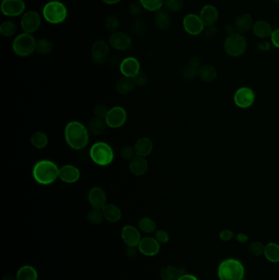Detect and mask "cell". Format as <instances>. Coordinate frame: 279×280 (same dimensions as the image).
I'll return each mask as SVG.
<instances>
[{
	"label": "cell",
	"instance_id": "cell-1",
	"mask_svg": "<svg viewBox=\"0 0 279 280\" xmlns=\"http://www.w3.org/2000/svg\"><path fill=\"white\" fill-rule=\"evenodd\" d=\"M65 139L69 147L75 150H81L90 141L89 130L82 123L73 120L66 125Z\"/></svg>",
	"mask_w": 279,
	"mask_h": 280
},
{
	"label": "cell",
	"instance_id": "cell-2",
	"mask_svg": "<svg viewBox=\"0 0 279 280\" xmlns=\"http://www.w3.org/2000/svg\"><path fill=\"white\" fill-rule=\"evenodd\" d=\"M32 175L40 185H49L59 177V168L52 161H39L33 167Z\"/></svg>",
	"mask_w": 279,
	"mask_h": 280
},
{
	"label": "cell",
	"instance_id": "cell-3",
	"mask_svg": "<svg viewBox=\"0 0 279 280\" xmlns=\"http://www.w3.org/2000/svg\"><path fill=\"white\" fill-rule=\"evenodd\" d=\"M244 275V266L236 259L223 260L218 268V276L220 280H242Z\"/></svg>",
	"mask_w": 279,
	"mask_h": 280
},
{
	"label": "cell",
	"instance_id": "cell-4",
	"mask_svg": "<svg viewBox=\"0 0 279 280\" xmlns=\"http://www.w3.org/2000/svg\"><path fill=\"white\" fill-rule=\"evenodd\" d=\"M68 10L67 6L60 1L52 0L43 8V16L47 23L54 25L63 23L67 19Z\"/></svg>",
	"mask_w": 279,
	"mask_h": 280
},
{
	"label": "cell",
	"instance_id": "cell-5",
	"mask_svg": "<svg viewBox=\"0 0 279 280\" xmlns=\"http://www.w3.org/2000/svg\"><path fill=\"white\" fill-rule=\"evenodd\" d=\"M90 155L93 162L100 166L110 165L115 157L113 148L104 142L94 143L90 148Z\"/></svg>",
	"mask_w": 279,
	"mask_h": 280
},
{
	"label": "cell",
	"instance_id": "cell-6",
	"mask_svg": "<svg viewBox=\"0 0 279 280\" xmlns=\"http://www.w3.org/2000/svg\"><path fill=\"white\" fill-rule=\"evenodd\" d=\"M247 41L244 35L234 33L228 35L224 42V49L228 55L232 58H237L244 54L247 50Z\"/></svg>",
	"mask_w": 279,
	"mask_h": 280
},
{
	"label": "cell",
	"instance_id": "cell-7",
	"mask_svg": "<svg viewBox=\"0 0 279 280\" xmlns=\"http://www.w3.org/2000/svg\"><path fill=\"white\" fill-rule=\"evenodd\" d=\"M36 41L31 34L23 33L14 39L13 50L19 57H28L36 48Z\"/></svg>",
	"mask_w": 279,
	"mask_h": 280
},
{
	"label": "cell",
	"instance_id": "cell-8",
	"mask_svg": "<svg viewBox=\"0 0 279 280\" xmlns=\"http://www.w3.org/2000/svg\"><path fill=\"white\" fill-rule=\"evenodd\" d=\"M183 26L188 35L197 36L204 31L205 25L199 15L188 13L183 20Z\"/></svg>",
	"mask_w": 279,
	"mask_h": 280
},
{
	"label": "cell",
	"instance_id": "cell-9",
	"mask_svg": "<svg viewBox=\"0 0 279 280\" xmlns=\"http://www.w3.org/2000/svg\"><path fill=\"white\" fill-rule=\"evenodd\" d=\"M41 25V18L36 11H28L21 19V26L23 31L28 34L36 32Z\"/></svg>",
	"mask_w": 279,
	"mask_h": 280
},
{
	"label": "cell",
	"instance_id": "cell-10",
	"mask_svg": "<svg viewBox=\"0 0 279 280\" xmlns=\"http://www.w3.org/2000/svg\"><path fill=\"white\" fill-rule=\"evenodd\" d=\"M127 120V113L125 108L120 106H116L110 109L107 113V117L105 119L108 127L116 129L120 128L125 124Z\"/></svg>",
	"mask_w": 279,
	"mask_h": 280
},
{
	"label": "cell",
	"instance_id": "cell-11",
	"mask_svg": "<svg viewBox=\"0 0 279 280\" xmlns=\"http://www.w3.org/2000/svg\"><path fill=\"white\" fill-rule=\"evenodd\" d=\"M109 54V45L105 40H97L93 44L91 55L94 63L103 64L108 60Z\"/></svg>",
	"mask_w": 279,
	"mask_h": 280
},
{
	"label": "cell",
	"instance_id": "cell-12",
	"mask_svg": "<svg viewBox=\"0 0 279 280\" xmlns=\"http://www.w3.org/2000/svg\"><path fill=\"white\" fill-rule=\"evenodd\" d=\"M25 10V3L23 0H4L1 2V11L7 17H18Z\"/></svg>",
	"mask_w": 279,
	"mask_h": 280
},
{
	"label": "cell",
	"instance_id": "cell-13",
	"mask_svg": "<svg viewBox=\"0 0 279 280\" xmlns=\"http://www.w3.org/2000/svg\"><path fill=\"white\" fill-rule=\"evenodd\" d=\"M255 94L250 88L242 87L234 94L235 104L240 108H248L254 103Z\"/></svg>",
	"mask_w": 279,
	"mask_h": 280
},
{
	"label": "cell",
	"instance_id": "cell-14",
	"mask_svg": "<svg viewBox=\"0 0 279 280\" xmlns=\"http://www.w3.org/2000/svg\"><path fill=\"white\" fill-rule=\"evenodd\" d=\"M131 44L132 40L130 35L121 31L113 33L109 38V45L116 50H127L131 46Z\"/></svg>",
	"mask_w": 279,
	"mask_h": 280
},
{
	"label": "cell",
	"instance_id": "cell-15",
	"mask_svg": "<svg viewBox=\"0 0 279 280\" xmlns=\"http://www.w3.org/2000/svg\"><path fill=\"white\" fill-rule=\"evenodd\" d=\"M138 248L142 255L147 256V257H154L159 253L161 246H160L159 242L156 238L146 237L141 239Z\"/></svg>",
	"mask_w": 279,
	"mask_h": 280
},
{
	"label": "cell",
	"instance_id": "cell-16",
	"mask_svg": "<svg viewBox=\"0 0 279 280\" xmlns=\"http://www.w3.org/2000/svg\"><path fill=\"white\" fill-rule=\"evenodd\" d=\"M254 20L252 16L248 13H240L235 18L233 22L236 31L239 34L244 35L252 30L254 25Z\"/></svg>",
	"mask_w": 279,
	"mask_h": 280
},
{
	"label": "cell",
	"instance_id": "cell-17",
	"mask_svg": "<svg viewBox=\"0 0 279 280\" xmlns=\"http://www.w3.org/2000/svg\"><path fill=\"white\" fill-rule=\"evenodd\" d=\"M200 18L202 19V23L206 26H211L216 25L217 22L219 20V13L218 8L212 4H207L203 6L200 11Z\"/></svg>",
	"mask_w": 279,
	"mask_h": 280
},
{
	"label": "cell",
	"instance_id": "cell-18",
	"mask_svg": "<svg viewBox=\"0 0 279 280\" xmlns=\"http://www.w3.org/2000/svg\"><path fill=\"white\" fill-rule=\"evenodd\" d=\"M121 238L128 247H137L141 241L140 231L133 225H126L123 228Z\"/></svg>",
	"mask_w": 279,
	"mask_h": 280
},
{
	"label": "cell",
	"instance_id": "cell-19",
	"mask_svg": "<svg viewBox=\"0 0 279 280\" xmlns=\"http://www.w3.org/2000/svg\"><path fill=\"white\" fill-rule=\"evenodd\" d=\"M120 70L125 77L134 78L140 72V62L134 57L125 58L120 63Z\"/></svg>",
	"mask_w": 279,
	"mask_h": 280
},
{
	"label": "cell",
	"instance_id": "cell-20",
	"mask_svg": "<svg viewBox=\"0 0 279 280\" xmlns=\"http://www.w3.org/2000/svg\"><path fill=\"white\" fill-rule=\"evenodd\" d=\"M88 198L90 205L96 209H102L107 202V196L104 190L97 186L90 189Z\"/></svg>",
	"mask_w": 279,
	"mask_h": 280
},
{
	"label": "cell",
	"instance_id": "cell-21",
	"mask_svg": "<svg viewBox=\"0 0 279 280\" xmlns=\"http://www.w3.org/2000/svg\"><path fill=\"white\" fill-rule=\"evenodd\" d=\"M80 172L77 167L72 165H63L59 169V179L67 184H73L79 180Z\"/></svg>",
	"mask_w": 279,
	"mask_h": 280
},
{
	"label": "cell",
	"instance_id": "cell-22",
	"mask_svg": "<svg viewBox=\"0 0 279 280\" xmlns=\"http://www.w3.org/2000/svg\"><path fill=\"white\" fill-rule=\"evenodd\" d=\"M154 24L159 30H168L172 24V19L170 13L164 8L157 11L154 14Z\"/></svg>",
	"mask_w": 279,
	"mask_h": 280
},
{
	"label": "cell",
	"instance_id": "cell-23",
	"mask_svg": "<svg viewBox=\"0 0 279 280\" xmlns=\"http://www.w3.org/2000/svg\"><path fill=\"white\" fill-rule=\"evenodd\" d=\"M252 31L257 38L259 39H267L270 37L274 29L272 27L271 24L264 20L256 21L254 23Z\"/></svg>",
	"mask_w": 279,
	"mask_h": 280
},
{
	"label": "cell",
	"instance_id": "cell-24",
	"mask_svg": "<svg viewBox=\"0 0 279 280\" xmlns=\"http://www.w3.org/2000/svg\"><path fill=\"white\" fill-rule=\"evenodd\" d=\"M129 168L133 175L141 176L147 173L148 170V163L143 157L136 156L130 161Z\"/></svg>",
	"mask_w": 279,
	"mask_h": 280
},
{
	"label": "cell",
	"instance_id": "cell-25",
	"mask_svg": "<svg viewBox=\"0 0 279 280\" xmlns=\"http://www.w3.org/2000/svg\"><path fill=\"white\" fill-rule=\"evenodd\" d=\"M135 153L140 157H147L152 153L153 150V143L152 140L147 137L141 138L135 143Z\"/></svg>",
	"mask_w": 279,
	"mask_h": 280
},
{
	"label": "cell",
	"instance_id": "cell-26",
	"mask_svg": "<svg viewBox=\"0 0 279 280\" xmlns=\"http://www.w3.org/2000/svg\"><path fill=\"white\" fill-rule=\"evenodd\" d=\"M186 274L185 268L166 266L161 270L162 280H178L182 275Z\"/></svg>",
	"mask_w": 279,
	"mask_h": 280
},
{
	"label": "cell",
	"instance_id": "cell-27",
	"mask_svg": "<svg viewBox=\"0 0 279 280\" xmlns=\"http://www.w3.org/2000/svg\"><path fill=\"white\" fill-rule=\"evenodd\" d=\"M102 211L105 220L109 222H117L121 218V210L114 204H106L102 208Z\"/></svg>",
	"mask_w": 279,
	"mask_h": 280
},
{
	"label": "cell",
	"instance_id": "cell-28",
	"mask_svg": "<svg viewBox=\"0 0 279 280\" xmlns=\"http://www.w3.org/2000/svg\"><path fill=\"white\" fill-rule=\"evenodd\" d=\"M218 72L214 66L206 64L202 65L198 70V76L204 82H212L217 78Z\"/></svg>",
	"mask_w": 279,
	"mask_h": 280
},
{
	"label": "cell",
	"instance_id": "cell-29",
	"mask_svg": "<svg viewBox=\"0 0 279 280\" xmlns=\"http://www.w3.org/2000/svg\"><path fill=\"white\" fill-rule=\"evenodd\" d=\"M135 84L133 80V78L123 77L120 78V80H117V82L116 84V90L120 94L122 95H126L129 94L130 93L132 92L135 89Z\"/></svg>",
	"mask_w": 279,
	"mask_h": 280
},
{
	"label": "cell",
	"instance_id": "cell-30",
	"mask_svg": "<svg viewBox=\"0 0 279 280\" xmlns=\"http://www.w3.org/2000/svg\"><path fill=\"white\" fill-rule=\"evenodd\" d=\"M107 126V123L104 119L94 117L89 121L88 130L93 135H100L104 132Z\"/></svg>",
	"mask_w": 279,
	"mask_h": 280
},
{
	"label": "cell",
	"instance_id": "cell-31",
	"mask_svg": "<svg viewBox=\"0 0 279 280\" xmlns=\"http://www.w3.org/2000/svg\"><path fill=\"white\" fill-rule=\"evenodd\" d=\"M16 277L18 280H37V270L30 265H24L18 270Z\"/></svg>",
	"mask_w": 279,
	"mask_h": 280
},
{
	"label": "cell",
	"instance_id": "cell-32",
	"mask_svg": "<svg viewBox=\"0 0 279 280\" xmlns=\"http://www.w3.org/2000/svg\"><path fill=\"white\" fill-rule=\"evenodd\" d=\"M264 255L270 262H279V245L275 243H269L265 245Z\"/></svg>",
	"mask_w": 279,
	"mask_h": 280
},
{
	"label": "cell",
	"instance_id": "cell-33",
	"mask_svg": "<svg viewBox=\"0 0 279 280\" xmlns=\"http://www.w3.org/2000/svg\"><path fill=\"white\" fill-rule=\"evenodd\" d=\"M30 143L35 148L42 149L45 148L48 143V138L46 134L41 131L35 132L30 137Z\"/></svg>",
	"mask_w": 279,
	"mask_h": 280
},
{
	"label": "cell",
	"instance_id": "cell-34",
	"mask_svg": "<svg viewBox=\"0 0 279 280\" xmlns=\"http://www.w3.org/2000/svg\"><path fill=\"white\" fill-rule=\"evenodd\" d=\"M53 50V44L51 40L46 38H42L36 41L35 51L41 55H47Z\"/></svg>",
	"mask_w": 279,
	"mask_h": 280
},
{
	"label": "cell",
	"instance_id": "cell-35",
	"mask_svg": "<svg viewBox=\"0 0 279 280\" xmlns=\"http://www.w3.org/2000/svg\"><path fill=\"white\" fill-rule=\"evenodd\" d=\"M131 30L135 36L142 37L147 32V23L141 18H138L134 21L131 25Z\"/></svg>",
	"mask_w": 279,
	"mask_h": 280
},
{
	"label": "cell",
	"instance_id": "cell-36",
	"mask_svg": "<svg viewBox=\"0 0 279 280\" xmlns=\"http://www.w3.org/2000/svg\"><path fill=\"white\" fill-rule=\"evenodd\" d=\"M184 0H164V9L169 13H180L184 8Z\"/></svg>",
	"mask_w": 279,
	"mask_h": 280
},
{
	"label": "cell",
	"instance_id": "cell-37",
	"mask_svg": "<svg viewBox=\"0 0 279 280\" xmlns=\"http://www.w3.org/2000/svg\"><path fill=\"white\" fill-rule=\"evenodd\" d=\"M18 26L12 21L3 22L0 25V33L5 37H11L17 33Z\"/></svg>",
	"mask_w": 279,
	"mask_h": 280
},
{
	"label": "cell",
	"instance_id": "cell-38",
	"mask_svg": "<svg viewBox=\"0 0 279 280\" xmlns=\"http://www.w3.org/2000/svg\"><path fill=\"white\" fill-rule=\"evenodd\" d=\"M139 227L146 233H152L157 230L156 222L150 217L142 218L139 222Z\"/></svg>",
	"mask_w": 279,
	"mask_h": 280
},
{
	"label": "cell",
	"instance_id": "cell-39",
	"mask_svg": "<svg viewBox=\"0 0 279 280\" xmlns=\"http://www.w3.org/2000/svg\"><path fill=\"white\" fill-rule=\"evenodd\" d=\"M140 2L144 9L156 13L164 6V0H140Z\"/></svg>",
	"mask_w": 279,
	"mask_h": 280
},
{
	"label": "cell",
	"instance_id": "cell-40",
	"mask_svg": "<svg viewBox=\"0 0 279 280\" xmlns=\"http://www.w3.org/2000/svg\"><path fill=\"white\" fill-rule=\"evenodd\" d=\"M120 19L115 15L109 16L105 20V28L108 32L113 34L117 31L118 28L120 27Z\"/></svg>",
	"mask_w": 279,
	"mask_h": 280
},
{
	"label": "cell",
	"instance_id": "cell-41",
	"mask_svg": "<svg viewBox=\"0 0 279 280\" xmlns=\"http://www.w3.org/2000/svg\"><path fill=\"white\" fill-rule=\"evenodd\" d=\"M87 219L91 225H99L102 222V220H104L102 209L93 208L92 210L88 213Z\"/></svg>",
	"mask_w": 279,
	"mask_h": 280
},
{
	"label": "cell",
	"instance_id": "cell-42",
	"mask_svg": "<svg viewBox=\"0 0 279 280\" xmlns=\"http://www.w3.org/2000/svg\"><path fill=\"white\" fill-rule=\"evenodd\" d=\"M144 8L142 7V4L140 3V1H135L133 2L129 7V12H130V15L132 16L133 18H140L143 13Z\"/></svg>",
	"mask_w": 279,
	"mask_h": 280
},
{
	"label": "cell",
	"instance_id": "cell-43",
	"mask_svg": "<svg viewBox=\"0 0 279 280\" xmlns=\"http://www.w3.org/2000/svg\"><path fill=\"white\" fill-rule=\"evenodd\" d=\"M264 248H265V246L261 242L256 241V242H253L250 244L248 250L252 256L259 257L262 254H264Z\"/></svg>",
	"mask_w": 279,
	"mask_h": 280
},
{
	"label": "cell",
	"instance_id": "cell-44",
	"mask_svg": "<svg viewBox=\"0 0 279 280\" xmlns=\"http://www.w3.org/2000/svg\"><path fill=\"white\" fill-rule=\"evenodd\" d=\"M135 147L132 146L125 145L120 149V157L125 161H131L133 158L136 157Z\"/></svg>",
	"mask_w": 279,
	"mask_h": 280
},
{
	"label": "cell",
	"instance_id": "cell-45",
	"mask_svg": "<svg viewBox=\"0 0 279 280\" xmlns=\"http://www.w3.org/2000/svg\"><path fill=\"white\" fill-rule=\"evenodd\" d=\"M110 109L107 108V106L102 103L97 104L93 108V113H94L95 117L100 118V119H106L107 113L109 112Z\"/></svg>",
	"mask_w": 279,
	"mask_h": 280
},
{
	"label": "cell",
	"instance_id": "cell-46",
	"mask_svg": "<svg viewBox=\"0 0 279 280\" xmlns=\"http://www.w3.org/2000/svg\"><path fill=\"white\" fill-rule=\"evenodd\" d=\"M133 80L135 82V85H137L139 87H143L145 85H147L149 78L146 73L140 71L133 78Z\"/></svg>",
	"mask_w": 279,
	"mask_h": 280
},
{
	"label": "cell",
	"instance_id": "cell-47",
	"mask_svg": "<svg viewBox=\"0 0 279 280\" xmlns=\"http://www.w3.org/2000/svg\"><path fill=\"white\" fill-rule=\"evenodd\" d=\"M202 34L204 35V37L207 38L208 40L214 39L215 36L218 35V27H217L216 25L206 26Z\"/></svg>",
	"mask_w": 279,
	"mask_h": 280
},
{
	"label": "cell",
	"instance_id": "cell-48",
	"mask_svg": "<svg viewBox=\"0 0 279 280\" xmlns=\"http://www.w3.org/2000/svg\"><path fill=\"white\" fill-rule=\"evenodd\" d=\"M155 238L157 239L160 243H167L170 240V235L169 233L164 230H158L156 231Z\"/></svg>",
	"mask_w": 279,
	"mask_h": 280
},
{
	"label": "cell",
	"instance_id": "cell-49",
	"mask_svg": "<svg viewBox=\"0 0 279 280\" xmlns=\"http://www.w3.org/2000/svg\"><path fill=\"white\" fill-rule=\"evenodd\" d=\"M197 75H198V70L193 69L189 66L187 68H185V70H184V76L188 80L194 79Z\"/></svg>",
	"mask_w": 279,
	"mask_h": 280
},
{
	"label": "cell",
	"instance_id": "cell-50",
	"mask_svg": "<svg viewBox=\"0 0 279 280\" xmlns=\"http://www.w3.org/2000/svg\"><path fill=\"white\" fill-rule=\"evenodd\" d=\"M270 40L272 45H274L275 48H279V28L274 30L270 36Z\"/></svg>",
	"mask_w": 279,
	"mask_h": 280
},
{
	"label": "cell",
	"instance_id": "cell-51",
	"mask_svg": "<svg viewBox=\"0 0 279 280\" xmlns=\"http://www.w3.org/2000/svg\"><path fill=\"white\" fill-rule=\"evenodd\" d=\"M232 237H233V233L231 230H222L219 233V238H221L223 241H230V239H232Z\"/></svg>",
	"mask_w": 279,
	"mask_h": 280
},
{
	"label": "cell",
	"instance_id": "cell-52",
	"mask_svg": "<svg viewBox=\"0 0 279 280\" xmlns=\"http://www.w3.org/2000/svg\"><path fill=\"white\" fill-rule=\"evenodd\" d=\"M189 67L196 69V70H199L200 68L202 67L201 65V59L198 57H192L189 61Z\"/></svg>",
	"mask_w": 279,
	"mask_h": 280
},
{
	"label": "cell",
	"instance_id": "cell-53",
	"mask_svg": "<svg viewBox=\"0 0 279 280\" xmlns=\"http://www.w3.org/2000/svg\"><path fill=\"white\" fill-rule=\"evenodd\" d=\"M225 32L228 35H232L234 33L237 32L236 31V29H235L234 25L233 24H226L225 25Z\"/></svg>",
	"mask_w": 279,
	"mask_h": 280
},
{
	"label": "cell",
	"instance_id": "cell-54",
	"mask_svg": "<svg viewBox=\"0 0 279 280\" xmlns=\"http://www.w3.org/2000/svg\"><path fill=\"white\" fill-rule=\"evenodd\" d=\"M125 253L127 254L128 257H130L131 258L135 257L137 256L136 247H127V249L125 251Z\"/></svg>",
	"mask_w": 279,
	"mask_h": 280
},
{
	"label": "cell",
	"instance_id": "cell-55",
	"mask_svg": "<svg viewBox=\"0 0 279 280\" xmlns=\"http://www.w3.org/2000/svg\"><path fill=\"white\" fill-rule=\"evenodd\" d=\"M237 239L238 242H240V243H247V241H248V237H247V234H245V233H238V234H237Z\"/></svg>",
	"mask_w": 279,
	"mask_h": 280
},
{
	"label": "cell",
	"instance_id": "cell-56",
	"mask_svg": "<svg viewBox=\"0 0 279 280\" xmlns=\"http://www.w3.org/2000/svg\"><path fill=\"white\" fill-rule=\"evenodd\" d=\"M178 280H198L197 278L194 275H188V274H185V275H182L181 277Z\"/></svg>",
	"mask_w": 279,
	"mask_h": 280
},
{
	"label": "cell",
	"instance_id": "cell-57",
	"mask_svg": "<svg viewBox=\"0 0 279 280\" xmlns=\"http://www.w3.org/2000/svg\"><path fill=\"white\" fill-rule=\"evenodd\" d=\"M102 1L106 4H108V5H114V4L120 3L121 0H102Z\"/></svg>",
	"mask_w": 279,
	"mask_h": 280
},
{
	"label": "cell",
	"instance_id": "cell-58",
	"mask_svg": "<svg viewBox=\"0 0 279 280\" xmlns=\"http://www.w3.org/2000/svg\"><path fill=\"white\" fill-rule=\"evenodd\" d=\"M2 280H18L17 277H14L13 275H6L2 279Z\"/></svg>",
	"mask_w": 279,
	"mask_h": 280
},
{
	"label": "cell",
	"instance_id": "cell-59",
	"mask_svg": "<svg viewBox=\"0 0 279 280\" xmlns=\"http://www.w3.org/2000/svg\"><path fill=\"white\" fill-rule=\"evenodd\" d=\"M274 3H279V0H271Z\"/></svg>",
	"mask_w": 279,
	"mask_h": 280
},
{
	"label": "cell",
	"instance_id": "cell-60",
	"mask_svg": "<svg viewBox=\"0 0 279 280\" xmlns=\"http://www.w3.org/2000/svg\"><path fill=\"white\" fill-rule=\"evenodd\" d=\"M2 1H4V0H1V2H2Z\"/></svg>",
	"mask_w": 279,
	"mask_h": 280
},
{
	"label": "cell",
	"instance_id": "cell-61",
	"mask_svg": "<svg viewBox=\"0 0 279 280\" xmlns=\"http://www.w3.org/2000/svg\"></svg>",
	"mask_w": 279,
	"mask_h": 280
}]
</instances>
